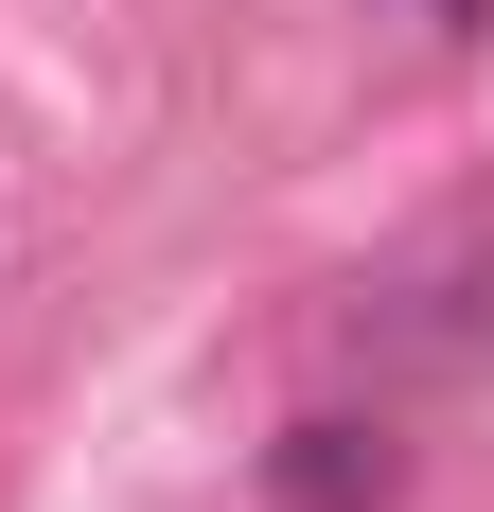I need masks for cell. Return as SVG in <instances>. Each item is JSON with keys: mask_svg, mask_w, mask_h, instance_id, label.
Listing matches in <instances>:
<instances>
[{"mask_svg": "<svg viewBox=\"0 0 494 512\" xmlns=\"http://www.w3.org/2000/svg\"><path fill=\"white\" fill-rule=\"evenodd\" d=\"M265 495H283V512H389V495H406V442H389V424H353V407H318V424H283Z\"/></svg>", "mask_w": 494, "mask_h": 512, "instance_id": "cell-1", "label": "cell"}]
</instances>
